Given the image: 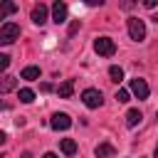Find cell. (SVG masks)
Wrapping results in <instances>:
<instances>
[{
    "instance_id": "3",
    "label": "cell",
    "mask_w": 158,
    "mask_h": 158,
    "mask_svg": "<svg viewBox=\"0 0 158 158\" xmlns=\"http://www.w3.org/2000/svg\"><path fill=\"white\" fill-rule=\"evenodd\" d=\"M20 37V25L17 22H5L0 27V44H12Z\"/></svg>"
},
{
    "instance_id": "26",
    "label": "cell",
    "mask_w": 158,
    "mask_h": 158,
    "mask_svg": "<svg viewBox=\"0 0 158 158\" xmlns=\"http://www.w3.org/2000/svg\"><path fill=\"white\" fill-rule=\"evenodd\" d=\"M156 118H158V111H156Z\"/></svg>"
},
{
    "instance_id": "24",
    "label": "cell",
    "mask_w": 158,
    "mask_h": 158,
    "mask_svg": "<svg viewBox=\"0 0 158 158\" xmlns=\"http://www.w3.org/2000/svg\"><path fill=\"white\" fill-rule=\"evenodd\" d=\"M153 156H156V158H158V146H156V151H153Z\"/></svg>"
},
{
    "instance_id": "14",
    "label": "cell",
    "mask_w": 158,
    "mask_h": 158,
    "mask_svg": "<svg viewBox=\"0 0 158 158\" xmlns=\"http://www.w3.org/2000/svg\"><path fill=\"white\" fill-rule=\"evenodd\" d=\"M141 118H143V114L138 111V109H128V114H126V126H138L141 123Z\"/></svg>"
},
{
    "instance_id": "4",
    "label": "cell",
    "mask_w": 158,
    "mask_h": 158,
    "mask_svg": "<svg viewBox=\"0 0 158 158\" xmlns=\"http://www.w3.org/2000/svg\"><path fill=\"white\" fill-rule=\"evenodd\" d=\"M81 101H84L86 109H99V106L104 104V96H101L99 89H84V91H81Z\"/></svg>"
},
{
    "instance_id": "7",
    "label": "cell",
    "mask_w": 158,
    "mask_h": 158,
    "mask_svg": "<svg viewBox=\"0 0 158 158\" xmlns=\"http://www.w3.org/2000/svg\"><path fill=\"white\" fill-rule=\"evenodd\" d=\"M67 12H69V7H67V2H62V0H57V2L52 5V20H54L57 25H62V22H67Z\"/></svg>"
},
{
    "instance_id": "13",
    "label": "cell",
    "mask_w": 158,
    "mask_h": 158,
    "mask_svg": "<svg viewBox=\"0 0 158 158\" xmlns=\"http://www.w3.org/2000/svg\"><path fill=\"white\" fill-rule=\"evenodd\" d=\"M15 12H17V2H12V0L0 2V20H5L7 15H15Z\"/></svg>"
},
{
    "instance_id": "15",
    "label": "cell",
    "mask_w": 158,
    "mask_h": 158,
    "mask_svg": "<svg viewBox=\"0 0 158 158\" xmlns=\"http://www.w3.org/2000/svg\"><path fill=\"white\" fill-rule=\"evenodd\" d=\"M20 77L27 79V81H35V79H40V67H25Z\"/></svg>"
},
{
    "instance_id": "22",
    "label": "cell",
    "mask_w": 158,
    "mask_h": 158,
    "mask_svg": "<svg viewBox=\"0 0 158 158\" xmlns=\"http://www.w3.org/2000/svg\"><path fill=\"white\" fill-rule=\"evenodd\" d=\"M5 141H7V136H5V131H0V146H2Z\"/></svg>"
},
{
    "instance_id": "21",
    "label": "cell",
    "mask_w": 158,
    "mask_h": 158,
    "mask_svg": "<svg viewBox=\"0 0 158 158\" xmlns=\"http://www.w3.org/2000/svg\"><path fill=\"white\" fill-rule=\"evenodd\" d=\"M77 30H79V20H74V22H72V25H69V35H74V32H77Z\"/></svg>"
},
{
    "instance_id": "11",
    "label": "cell",
    "mask_w": 158,
    "mask_h": 158,
    "mask_svg": "<svg viewBox=\"0 0 158 158\" xmlns=\"http://www.w3.org/2000/svg\"><path fill=\"white\" fill-rule=\"evenodd\" d=\"M59 148H62L64 156H74V153H77V141H74V138H62V141H59Z\"/></svg>"
},
{
    "instance_id": "8",
    "label": "cell",
    "mask_w": 158,
    "mask_h": 158,
    "mask_svg": "<svg viewBox=\"0 0 158 158\" xmlns=\"http://www.w3.org/2000/svg\"><path fill=\"white\" fill-rule=\"evenodd\" d=\"M30 17H32V22H35V25H44V22H47V5H42V2H40V5H35Z\"/></svg>"
},
{
    "instance_id": "10",
    "label": "cell",
    "mask_w": 158,
    "mask_h": 158,
    "mask_svg": "<svg viewBox=\"0 0 158 158\" xmlns=\"http://www.w3.org/2000/svg\"><path fill=\"white\" fill-rule=\"evenodd\" d=\"M94 153H96V158H114V156H116V148H114L111 143H99Z\"/></svg>"
},
{
    "instance_id": "23",
    "label": "cell",
    "mask_w": 158,
    "mask_h": 158,
    "mask_svg": "<svg viewBox=\"0 0 158 158\" xmlns=\"http://www.w3.org/2000/svg\"><path fill=\"white\" fill-rule=\"evenodd\" d=\"M42 158H59V156H57V153H44Z\"/></svg>"
},
{
    "instance_id": "12",
    "label": "cell",
    "mask_w": 158,
    "mask_h": 158,
    "mask_svg": "<svg viewBox=\"0 0 158 158\" xmlns=\"http://www.w3.org/2000/svg\"><path fill=\"white\" fill-rule=\"evenodd\" d=\"M15 86H17V79H15V77H10V74H7V77H0V94L12 91Z\"/></svg>"
},
{
    "instance_id": "17",
    "label": "cell",
    "mask_w": 158,
    "mask_h": 158,
    "mask_svg": "<svg viewBox=\"0 0 158 158\" xmlns=\"http://www.w3.org/2000/svg\"><path fill=\"white\" fill-rule=\"evenodd\" d=\"M109 77H111V81H121L123 79V69L114 64V67H109Z\"/></svg>"
},
{
    "instance_id": "18",
    "label": "cell",
    "mask_w": 158,
    "mask_h": 158,
    "mask_svg": "<svg viewBox=\"0 0 158 158\" xmlns=\"http://www.w3.org/2000/svg\"><path fill=\"white\" fill-rule=\"evenodd\" d=\"M116 101H118V104L131 101V91H128V89H118V91H116Z\"/></svg>"
},
{
    "instance_id": "2",
    "label": "cell",
    "mask_w": 158,
    "mask_h": 158,
    "mask_svg": "<svg viewBox=\"0 0 158 158\" xmlns=\"http://www.w3.org/2000/svg\"><path fill=\"white\" fill-rule=\"evenodd\" d=\"M128 35L133 42H143L146 40V22L141 17H128Z\"/></svg>"
},
{
    "instance_id": "16",
    "label": "cell",
    "mask_w": 158,
    "mask_h": 158,
    "mask_svg": "<svg viewBox=\"0 0 158 158\" xmlns=\"http://www.w3.org/2000/svg\"><path fill=\"white\" fill-rule=\"evenodd\" d=\"M17 96H20L22 104H32V101H35V91H32V89H20Z\"/></svg>"
},
{
    "instance_id": "1",
    "label": "cell",
    "mask_w": 158,
    "mask_h": 158,
    "mask_svg": "<svg viewBox=\"0 0 158 158\" xmlns=\"http://www.w3.org/2000/svg\"><path fill=\"white\" fill-rule=\"evenodd\" d=\"M94 52L99 57H114L116 54V42L111 37H96L94 40Z\"/></svg>"
},
{
    "instance_id": "25",
    "label": "cell",
    "mask_w": 158,
    "mask_h": 158,
    "mask_svg": "<svg viewBox=\"0 0 158 158\" xmlns=\"http://www.w3.org/2000/svg\"><path fill=\"white\" fill-rule=\"evenodd\" d=\"M153 20H156V22H158V12H156V15H153Z\"/></svg>"
},
{
    "instance_id": "9",
    "label": "cell",
    "mask_w": 158,
    "mask_h": 158,
    "mask_svg": "<svg viewBox=\"0 0 158 158\" xmlns=\"http://www.w3.org/2000/svg\"><path fill=\"white\" fill-rule=\"evenodd\" d=\"M57 94H59V99H69V96L74 94V79H67V81H62V84L57 86Z\"/></svg>"
},
{
    "instance_id": "19",
    "label": "cell",
    "mask_w": 158,
    "mask_h": 158,
    "mask_svg": "<svg viewBox=\"0 0 158 158\" xmlns=\"http://www.w3.org/2000/svg\"><path fill=\"white\" fill-rule=\"evenodd\" d=\"M7 67H10V57L7 54H0V72H5Z\"/></svg>"
},
{
    "instance_id": "5",
    "label": "cell",
    "mask_w": 158,
    "mask_h": 158,
    "mask_svg": "<svg viewBox=\"0 0 158 158\" xmlns=\"http://www.w3.org/2000/svg\"><path fill=\"white\" fill-rule=\"evenodd\" d=\"M128 89H131V94L136 96V99H148V94H151V89H148V84H146V79H131V84H128Z\"/></svg>"
},
{
    "instance_id": "6",
    "label": "cell",
    "mask_w": 158,
    "mask_h": 158,
    "mask_svg": "<svg viewBox=\"0 0 158 158\" xmlns=\"http://www.w3.org/2000/svg\"><path fill=\"white\" fill-rule=\"evenodd\" d=\"M49 126H52L54 131H67V128L72 126V118H69L67 114L57 111V114H52V118H49Z\"/></svg>"
},
{
    "instance_id": "20",
    "label": "cell",
    "mask_w": 158,
    "mask_h": 158,
    "mask_svg": "<svg viewBox=\"0 0 158 158\" xmlns=\"http://www.w3.org/2000/svg\"><path fill=\"white\" fill-rule=\"evenodd\" d=\"M143 5H146V7H148V10H153V7H156V5H158V0H143Z\"/></svg>"
}]
</instances>
